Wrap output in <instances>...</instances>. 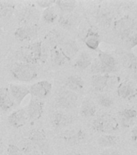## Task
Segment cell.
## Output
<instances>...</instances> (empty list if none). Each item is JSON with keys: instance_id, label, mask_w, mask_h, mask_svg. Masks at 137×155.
Wrapping results in <instances>:
<instances>
[{"instance_id": "f1b7e54d", "label": "cell", "mask_w": 137, "mask_h": 155, "mask_svg": "<svg viewBox=\"0 0 137 155\" xmlns=\"http://www.w3.org/2000/svg\"><path fill=\"white\" fill-rule=\"evenodd\" d=\"M105 66L110 68L115 72L116 70V61L114 57L109 54V53L103 52V51H99V58H98Z\"/></svg>"}, {"instance_id": "2e32d148", "label": "cell", "mask_w": 137, "mask_h": 155, "mask_svg": "<svg viewBox=\"0 0 137 155\" xmlns=\"http://www.w3.org/2000/svg\"><path fill=\"white\" fill-rule=\"evenodd\" d=\"M15 105V103L10 94L8 87H0V110L9 111Z\"/></svg>"}, {"instance_id": "7402d4cb", "label": "cell", "mask_w": 137, "mask_h": 155, "mask_svg": "<svg viewBox=\"0 0 137 155\" xmlns=\"http://www.w3.org/2000/svg\"><path fill=\"white\" fill-rule=\"evenodd\" d=\"M96 113V106L92 100L87 99L82 102L80 107V114L85 118H90Z\"/></svg>"}, {"instance_id": "f35d334b", "label": "cell", "mask_w": 137, "mask_h": 155, "mask_svg": "<svg viewBox=\"0 0 137 155\" xmlns=\"http://www.w3.org/2000/svg\"><path fill=\"white\" fill-rule=\"evenodd\" d=\"M99 155H119V153L117 150L109 148V149H106L103 151Z\"/></svg>"}, {"instance_id": "1f68e13d", "label": "cell", "mask_w": 137, "mask_h": 155, "mask_svg": "<svg viewBox=\"0 0 137 155\" xmlns=\"http://www.w3.org/2000/svg\"><path fill=\"white\" fill-rule=\"evenodd\" d=\"M57 21L60 26L65 29H70L73 26L74 18L71 13L69 14H61L58 16Z\"/></svg>"}, {"instance_id": "d4e9b609", "label": "cell", "mask_w": 137, "mask_h": 155, "mask_svg": "<svg viewBox=\"0 0 137 155\" xmlns=\"http://www.w3.org/2000/svg\"><path fill=\"white\" fill-rule=\"evenodd\" d=\"M77 7L76 1H64V0H57L55 1V7L61 12L63 14L72 13Z\"/></svg>"}, {"instance_id": "e0dca14e", "label": "cell", "mask_w": 137, "mask_h": 155, "mask_svg": "<svg viewBox=\"0 0 137 155\" xmlns=\"http://www.w3.org/2000/svg\"><path fill=\"white\" fill-rule=\"evenodd\" d=\"M111 76L109 74H94L91 77V85L97 91H104L109 87Z\"/></svg>"}, {"instance_id": "277c9868", "label": "cell", "mask_w": 137, "mask_h": 155, "mask_svg": "<svg viewBox=\"0 0 137 155\" xmlns=\"http://www.w3.org/2000/svg\"><path fill=\"white\" fill-rule=\"evenodd\" d=\"M77 94L70 90H63L57 95L55 99V106L57 108L67 109L73 108L77 105Z\"/></svg>"}, {"instance_id": "ba28073f", "label": "cell", "mask_w": 137, "mask_h": 155, "mask_svg": "<svg viewBox=\"0 0 137 155\" xmlns=\"http://www.w3.org/2000/svg\"><path fill=\"white\" fill-rule=\"evenodd\" d=\"M44 104L41 99L31 96L26 110L29 120L31 122L38 120L44 113Z\"/></svg>"}, {"instance_id": "ac0fdd59", "label": "cell", "mask_w": 137, "mask_h": 155, "mask_svg": "<svg viewBox=\"0 0 137 155\" xmlns=\"http://www.w3.org/2000/svg\"><path fill=\"white\" fill-rule=\"evenodd\" d=\"M65 87L68 90L75 93L82 91L84 88V81L77 75H71L65 79Z\"/></svg>"}, {"instance_id": "e575fe53", "label": "cell", "mask_w": 137, "mask_h": 155, "mask_svg": "<svg viewBox=\"0 0 137 155\" xmlns=\"http://www.w3.org/2000/svg\"><path fill=\"white\" fill-rule=\"evenodd\" d=\"M47 40L48 41V42L53 46L57 45L59 44L61 42L60 41V34L58 33L57 31H50L49 33L48 34V36H47Z\"/></svg>"}, {"instance_id": "4316f807", "label": "cell", "mask_w": 137, "mask_h": 155, "mask_svg": "<svg viewBox=\"0 0 137 155\" xmlns=\"http://www.w3.org/2000/svg\"><path fill=\"white\" fill-rule=\"evenodd\" d=\"M52 58H53V63L58 66H62L70 62L64 56V54L61 53L59 48V45L53 46L52 48Z\"/></svg>"}, {"instance_id": "7bdbcfd3", "label": "cell", "mask_w": 137, "mask_h": 155, "mask_svg": "<svg viewBox=\"0 0 137 155\" xmlns=\"http://www.w3.org/2000/svg\"><path fill=\"white\" fill-rule=\"evenodd\" d=\"M2 139H0V148L2 147Z\"/></svg>"}, {"instance_id": "7a4b0ae2", "label": "cell", "mask_w": 137, "mask_h": 155, "mask_svg": "<svg viewBox=\"0 0 137 155\" xmlns=\"http://www.w3.org/2000/svg\"><path fill=\"white\" fill-rule=\"evenodd\" d=\"M11 74L15 79L20 82H28L36 78L38 75V69L36 65L18 61L12 65Z\"/></svg>"}, {"instance_id": "8d00e7d4", "label": "cell", "mask_w": 137, "mask_h": 155, "mask_svg": "<svg viewBox=\"0 0 137 155\" xmlns=\"http://www.w3.org/2000/svg\"><path fill=\"white\" fill-rule=\"evenodd\" d=\"M35 2L38 7L44 9H47L48 7H53L55 5V1H53V0H38Z\"/></svg>"}, {"instance_id": "d590c367", "label": "cell", "mask_w": 137, "mask_h": 155, "mask_svg": "<svg viewBox=\"0 0 137 155\" xmlns=\"http://www.w3.org/2000/svg\"><path fill=\"white\" fill-rule=\"evenodd\" d=\"M7 155H24L19 146L10 144L7 146Z\"/></svg>"}, {"instance_id": "83f0119b", "label": "cell", "mask_w": 137, "mask_h": 155, "mask_svg": "<svg viewBox=\"0 0 137 155\" xmlns=\"http://www.w3.org/2000/svg\"><path fill=\"white\" fill-rule=\"evenodd\" d=\"M114 72L113 70H111L110 68L106 67L103 64V63L99 60H96L93 61L90 65V73L94 74H109L110 73Z\"/></svg>"}, {"instance_id": "d6986e66", "label": "cell", "mask_w": 137, "mask_h": 155, "mask_svg": "<svg viewBox=\"0 0 137 155\" xmlns=\"http://www.w3.org/2000/svg\"><path fill=\"white\" fill-rule=\"evenodd\" d=\"M84 42L86 45L91 50H97L100 44V36L96 31L90 28L86 34Z\"/></svg>"}, {"instance_id": "5bb4252c", "label": "cell", "mask_w": 137, "mask_h": 155, "mask_svg": "<svg viewBox=\"0 0 137 155\" xmlns=\"http://www.w3.org/2000/svg\"><path fill=\"white\" fill-rule=\"evenodd\" d=\"M8 90H9L10 94L14 99L15 103L17 105L21 104L24 99L30 94L28 87L23 86V85L11 83L8 87Z\"/></svg>"}, {"instance_id": "8992f818", "label": "cell", "mask_w": 137, "mask_h": 155, "mask_svg": "<svg viewBox=\"0 0 137 155\" xmlns=\"http://www.w3.org/2000/svg\"><path fill=\"white\" fill-rule=\"evenodd\" d=\"M30 141L36 145L42 153H48L49 150L48 139L45 132L42 129H33L29 133L28 137Z\"/></svg>"}, {"instance_id": "603a6c76", "label": "cell", "mask_w": 137, "mask_h": 155, "mask_svg": "<svg viewBox=\"0 0 137 155\" xmlns=\"http://www.w3.org/2000/svg\"><path fill=\"white\" fill-rule=\"evenodd\" d=\"M15 5L10 1H0V19H9L15 12Z\"/></svg>"}, {"instance_id": "30bf717a", "label": "cell", "mask_w": 137, "mask_h": 155, "mask_svg": "<svg viewBox=\"0 0 137 155\" xmlns=\"http://www.w3.org/2000/svg\"><path fill=\"white\" fill-rule=\"evenodd\" d=\"M39 28L36 24L20 26L15 31L14 36L19 41H31L37 35Z\"/></svg>"}, {"instance_id": "b9f144b4", "label": "cell", "mask_w": 137, "mask_h": 155, "mask_svg": "<svg viewBox=\"0 0 137 155\" xmlns=\"http://www.w3.org/2000/svg\"><path fill=\"white\" fill-rule=\"evenodd\" d=\"M134 77H135V80L137 81V69H135V71H134Z\"/></svg>"}, {"instance_id": "9a60e30c", "label": "cell", "mask_w": 137, "mask_h": 155, "mask_svg": "<svg viewBox=\"0 0 137 155\" xmlns=\"http://www.w3.org/2000/svg\"><path fill=\"white\" fill-rule=\"evenodd\" d=\"M59 48L69 61L73 59L77 55L79 51V48L76 41L73 40H66L61 41L59 44Z\"/></svg>"}, {"instance_id": "74e56055", "label": "cell", "mask_w": 137, "mask_h": 155, "mask_svg": "<svg viewBox=\"0 0 137 155\" xmlns=\"http://www.w3.org/2000/svg\"><path fill=\"white\" fill-rule=\"evenodd\" d=\"M127 43L129 45V48H132L137 45V31L135 33L131 34V36L128 38Z\"/></svg>"}, {"instance_id": "ffe728a7", "label": "cell", "mask_w": 137, "mask_h": 155, "mask_svg": "<svg viewBox=\"0 0 137 155\" xmlns=\"http://www.w3.org/2000/svg\"><path fill=\"white\" fill-rule=\"evenodd\" d=\"M117 93L119 96L122 99H129L135 96V94H136V89L130 82H122L119 85Z\"/></svg>"}, {"instance_id": "5b68a950", "label": "cell", "mask_w": 137, "mask_h": 155, "mask_svg": "<svg viewBox=\"0 0 137 155\" xmlns=\"http://www.w3.org/2000/svg\"><path fill=\"white\" fill-rule=\"evenodd\" d=\"M135 27V21L128 15L122 17L114 24V31L119 37L122 39H128L132 33Z\"/></svg>"}, {"instance_id": "4fadbf2b", "label": "cell", "mask_w": 137, "mask_h": 155, "mask_svg": "<svg viewBox=\"0 0 137 155\" xmlns=\"http://www.w3.org/2000/svg\"><path fill=\"white\" fill-rule=\"evenodd\" d=\"M73 122V116L62 111H57L53 114L51 117V124L57 129L64 128Z\"/></svg>"}, {"instance_id": "cb8c5ba5", "label": "cell", "mask_w": 137, "mask_h": 155, "mask_svg": "<svg viewBox=\"0 0 137 155\" xmlns=\"http://www.w3.org/2000/svg\"><path fill=\"white\" fill-rule=\"evenodd\" d=\"M92 63V57L87 52H82L75 61L74 66L79 70H86L90 66Z\"/></svg>"}, {"instance_id": "3957f363", "label": "cell", "mask_w": 137, "mask_h": 155, "mask_svg": "<svg viewBox=\"0 0 137 155\" xmlns=\"http://www.w3.org/2000/svg\"><path fill=\"white\" fill-rule=\"evenodd\" d=\"M92 127L99 133H110L118 129L119 123L116 119L111 115L103 114L93 121Z\"/></svg>"}, {"instance_id": "836d02e7", "label": "cell", "mask_w": 137, "mask_h": 155, "mask_svg": "<svg viewBox=\"0 0 137 155\" xmlns=\"http://www.w3.org/2000/svg\"><path fill=\"white\" fill-rule=\"evenodd\" d=\"M97 101L104 107H110L113 105L114 101L111 97L106 94H99L97 95Z\"/></svg>"}, {"instance_id": "44dd1931", "label": "cell", "mask_w": 137, "mask_h": 155, "mask_svg": "<svg viewBox=\"0 0 137 155\" xmlns=\"http://www.w3.org/2000/svg\"><path fill=\"white\" fill-rule=\"evenodd\" d=\"M121 125L124 128H128L133 124V121L136 118L137 111L135 109L127 108L120 111L119 113Z\"/></svg>"}, {"instance_id": "52a82bcc", "label": "cell", "mask_w": 137, "mask_h": 155, "mask_svg": "<svg viewBox=\"0 0 137 155\" xmlns=\"http://www.w3.org/2000/svg\"><path fill=\"white\" fill-rule=\"evenodd\" d=\"M28 89L31 96L41 99L48 97L50 94L53 89V85L48 81L42 80L31 85Z\"/></svg>"}, {"instance_id": "6da1fadb", "label": "cell", "mask_w": 137, "mask_h": 155, "mask_svg": "<svg viewBox=\"0 0 137 155\" xmlns=\"http://www.w3.org/2000/svg\"><path fill=\"white\" fill-rule=\"evenodd\" d=\"M43 50L41 41H35L19 48L17 51L16 58L19 62L36 65L42 59Z\"/></svg>"}, {"instance_id": "484cf974", "label": "cell", "mask_w": 137, "mask_h": 155, "mask_svg": "<svg viewBox=\"0 0 137 155\" xmlns=\"http://www.w3.org/2000/svg\"><path fill=\"white\" fill-rule=\"evenodd\" d=\"M24 155H42V152L36 147V145L28 140H22L21 146L19 147Z\"/></svg>"}, {"instance_id": "ee69618b", "label": "cell", "mask_w": 137, "mask_h": 155, "mask_svg": "<svg viewBox=\"0 0 137 155\" xmlns=\"http://www.w3.org/2000/svg\"><path fill=\"white\" fill-rule=\"evenodd\" d=\"M134 143H135V145H136V146H137V140H135V141H134Z\"/></svg>"}, {"instance_id": "ab89813d", "label": "cell", "mask_w": 137, "mask_h": 155, "mask_svg": "<svg viewBox=\"0 0 137 155\" xmlns=\"http://www.w3.org/2000/svg\"><path fill=\"white\" fill-rule=\"evenodd\" d=\"M132 138L133 142L137 140V124L133 128L132 131Z\"/></svg>"}, {"instance_id": "d6a6232c", "label": "cell", "mask_w": 137, "mask_h": 155, "mask_svg": "<svg viewBox=\"0 0 137 155\" xmlns=\"http://www.w3.org/2000/svg\"><path fill=\"white\" fill-rule=\"evenodd\" d=\"M123 63L126 67L135 70L137 69V57L132 53H125L123 54Z\"/></svg>"}, {"instance_id": "8fae6325", "label": "cell", "mask_w": 137, "mask_h": 155, "mask_svg": "<svg viewBox=\"0 0 137 155\" xmlns=\"http://www.w3.org/2000/svg\"><path fill=\"white\" fill-rule=\"evenodd\" d=\"M39 19L38 12L35 8L26 7L19 12L18 20L21 26L34 25Z\"/></svg>"}, {"instance_id": "4dcf8cb0", "label": "cell", "mask_w": 137, "mask_h": 155, "mask_svg": "<svg viewBox=\"0 0 137 155\" xmlns=\"http://www.w3.org/2000/svg\"><path fill=\"white\" fill-rule=\"evenodd\" d=\"M117 140H118V139H117L116 136L110 135V134H105V135H103L100 137H99V139H98V144L101 147L109 149V148L112 147L115 145H116Z\"/></svg>"}, {"instance_id": "60d3db41", "label": "cell", "mask_w": 137, "mask_h": 155, "mask_svg": "<svg viewBox=\"0 0 137 155\" xmlns=\"http://www.w3.org/2000/svg\"><path fill=\"white\" fill-rule=\"evenodd\" d=\"M65 155H82V154L77 152H70V153H66Z\"/></svg>"}, {"instance_id": "7c38bea8", "label": "cell", "mask_w": 137, "mask_h": 155, "mask_svg": "<svg viewBox=\"0 0 137 155\" xmlns=\"http://www.w3.org/2000/svg\"><path fill=\"white\" fill-rule=\"evenodd\" d=\"M28 120V114L26 109L24 108L17 109L12 111L7 118L10 125L15 128H19L25 125Z\"/></svg>"}, {"instance_id": "f546056e", "label": "cell", "mask_w": 137, "mask_h": 155, "mask_svg": "<svg viewBox=\"0 0 137 155\" xmlns=\"http://www.w3.org/2000/svg\"><path fill=\"white\" fill-rule=\"evenodd\" d=\"M58 19L57 11L55 7H48L44 10L42 13V19L44 23L47 24H53Z\"/></svg>"}, {"instance_id": "9c48e42d", "label": "cell", "mask_w": 137, "mask_h": 155, "mask_svg": "<svg viewBox=\"0 0 137 155\" xmlns=\"http://www.w3.org/2000/svg\"><path fill=\"white\" fill-rule=\"evenodd\" d=\"M61 138L70 145H78L86 139V133L82 128H73L63 133Z\"/></svg>"}]
</instances>
